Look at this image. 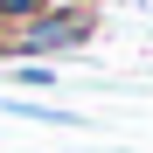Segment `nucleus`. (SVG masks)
Here are the masks:
<instances>
[{
	"label": "nucleus",
	"instance_id": "nucleus-1",
	"mask_svg": "<svg viewBox=\"0 0 153 153\" xmlns=\"http://www.w3.org/2000/svg\"><path fill=\"white\" fill-rule=\"evenodd\" d=\"M97 35V7L91 0H49L42 14H28L21 28H0V56L7 63H49V56H70Z\"/></svg>",
	"mask_w": 153,
	"mask_h": 153
},
{
	"label": "nucleus",
	"instance_id": "nucleus-2",
	"mask_svg": "<svg viewBox=\"0 0 153 153\" xmlns=\"http://www.w3.org/2000/svg\"><path fill=\"white\" fill-rule=\"evenodd\" d=\"M0 111H7V118H35V125H76V111H63V105H35V97H0Z\"/></svg>",
	"mask_w": 153,
	"mask_h": 153
},
{
	"label": "nucleus",
	"instance_id": "nucleus-3",
	"mask_svg": "<svg viewBox=\"0 0 153 153\" xmlns=\"http://www.w3.org/2000/svg\"><path fill=\"white\" fill-rule=\"evenodd\" d=\"M14 84H28V91H56V63H14Z\"/></svg>",
	"mask_w": 153,
	"mask_h": 153
},
{
	"label": "nucleus",
	"instance_id": "nucleus-4",
	"mask_svg": "<svg viewBox=\"0 0 153 153\" xmlns=\"http://www.w3.org/2000/svg\"><path fill=\"white\" fill-rule=\"evenodd\" d=\"M49 0H0V28H21L28 14H42Z\"/></svg>",
	"mask_w": 153,
	"mask_h": 153
}]
</instances>
